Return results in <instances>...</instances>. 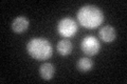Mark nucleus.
<instances>
[{
    "label": "nucleus",
    "mask_w": 127,
    "mask_h": 84,
    "mask_svg": "<svg viewBox=\"0 0 127 84\" xmlns=\"http://www.w3.org/2000/svg\"><path fill=\"white\" fill-rule=\"evenodd\" d=\"M72 50H73V45H72V43H71V41H69L68 39L61 40L56 45V50L61 56L70 55L72 53Z\"/></svg>",
    "instance_id": "obj_8"
},
{
    "label": "nucleus",
    "mask_w": 127,
    "mask_h": 84,
    "mask_svg": "<svg viewBox=\"0 0 127 84\" xmlns=\"http://www.w3.org/2000/svg\"><path fill=\"white\" fill-rule=\"evenodd\" d=\"M76 66H77V69H78V70L83 71V73H87V71H89V70L92 69V67H93V62L91 61V59L87 58V57L81 58V59H79L78 61H77Z\"/></svg>",
    "instance_id": "obj_9"
},
{
    "label": "nucleus",
    "mask_w": 127,
    "mask_h": 84,
    "mask_svg": "<svg viewBox=\"0 0 127 84\" xmlns=\"http://www.w3.org/2000/svg\"><path fill=\"white\" fill-rule=\"evenodd\" d=\"M30 21L25 16H18L11 23V29L15 34H22L29 29Z\"/></svg>",
    "instance_id": "obj_5"
},
{
    "label": "nucleus",
    "mask_w": 127,
    "mask_h": 84,
    "mask_svg": "<svg viewBox=\"0 0 127 84\" xmlns=\"http://www.w3.org/2000/svg\"><path fill=\"white\" fill-rule=\"evenodd\" d=\"M78 23L83 27L93 30L100 26L104 21V14L95 5H84L77 12Z\"/></svg>",
    "instance_id": "obj_1"
},
{
    "label": "nucleus",
    "mask_w": 127,
    "mask_h": 84,
    "mask_svg": "<svg viewBox=\"0 0 127 84\" xmlns=\"http://www.w3.org/2000/svg\"><path fill=\"white\" fill-rule=\"evenodd\" d=\"M100 49H101L100 41L94 36H86L82 40L81 50L88 57H93V56L97 55L98 51H100Z\"/></svg>",
    "instance_id": "obj_4"
},
{
    "label": "nucleus",
    "mask_w": 127,
    "mask_h": 84,
    "mask_svg": "<svg viewBox=\"0 0 127 84\" xmlns=\"http://www.w3.org/2000/svg\"><path fill=\"white\" fill-rule=\"evenodd\" d=\"M54 74H55V67L52 63L46 62L39 67V75L46 81H49V80L52 79L54 77Z\"/></svg>",
    "instance_id": "obj_7"
},
{
    "label": "nucleus",
    "mask_w": 127,
    "mask_h": 84,
    "mask_svg": "<svg viewBox=\"0 0 127 84\" xmlns=\"http://www.w3.org/2000/svg\"><path fill=\"white\" fill-rule=\"evenodd\" d=\"M27 51L33 59L37 61H45L51 58L53 47L49 40L45 38H33L28 42Z\"/></svg>",
    "instance_id": "obj_2"
},
{
    "label": "nucleus",
    "mask_w": 127,
    "mask_h": 84,
    "mask_svg": "<svg viewBox=\"0 0 127 84\" xmlns=\"http://www.w3.org/2000/svg\"><path fill=\"white\" fill-rule=\"evenodd\" d=\"M98 36L102 41L106 43H111L113 42L117 38V32L114 30V27L111 25H105L100 29L98 31Z\"/></svg>",
    "instance_id": "obj_6"
},
{
    "label": "nucleus",
    "mask_w": 127,
    "mask_h": 84,
    "mask_svg": "<svg viewBox=\"0 0 127 84\" xmlns=\"http://www.w3.org/2000/svg\"><path fill=\"white\" fill-rule=\"evenodd\" d=\"M57 32L64 38H71L77 33V24L73 19L65 17L58 21Z\"/></svg>",
    "instance_id": "obj_3"
}]
</instances>
